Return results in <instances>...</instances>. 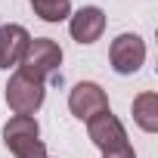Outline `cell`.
<instances>
[{"label": "cell", "mask_w": 158, "mask_h": 158, "mask_svg": "<svg viewBox=\"0 0 158 158\" xmlns=\"http://www.w3.org/2000/svg\"><path fill=\"white\" fill-rule=\"evenodd\" d=\"M133 121L146 130V133H155L158 130V93L146 90L133 99Z\"/></svg>", "instance_id": "9"}, {"label": "cell", "mask_w": 158, "mask_h": 158, "mask_svg": "<svg viewBox=\"0 0 158 158\" xmlns=\"http://www.w3.org/2000/svg\"><path fill=\"white\" fill-rule=\"evenodd\" d=\"M102 158H136V152L130 149V143H124V146H115V149H106V152H102Z\"/></svg>", "instance_id": "11"}, {"label": "cell", "mask_w": 158, "mask_h": 158, "mask_svg": "<svg viewBox=\"0 0 158 158\" xmlns=\"http://www.w3.org/2000/svg\"><path fill=\"white\" fill-rule=\"evenodd\" d=\"M59 65H62V50L50 37H34L19 59V71H25L34 81H47L50 74H56Z\"/></svg>", "instance_id": "2"}, {"label": "cell", "mask_w": 158, "mask_h": 158, "mask_svg": "<svg viewBox=\"0 0 158 158\" xmlns=\"http://www.w3.org/2000/svg\"><path fill=\"white\" fill-rule=\"evenodd\" d=\"M68 109L74 118H81V121H90L102 112H109V96L99 84L93 81H81V84H74L71 93H68Z\"/></svg>", "instance_id": "4"}, {"label": "cell", "mask_w": 158, "mask_h": 158, "mask_svg": "<svg viewBox=\"0 0 158 158\" xmlns=\"http://www.w3.org/2000/svg\"><path fill=\"white\" fill-rule=\"evenodd\" d=\"M68 31H71V37L77 44H93L106 31V13L99 6H81L68 19Z\"/></svg>", "instance_id": "7"}, {"label": "cell", "mask_w": 158, "mask_h": 158, "mask_svg": "<svg viewBox=\"0 0 158 158\" xmlns=\"http://www.w3.org/2000/svg\"><path fill=\"white\" fill-rule=\"evenodd\" d=\"M109 59L118 74H133L146 62V40L139 34H118L109 47Z\"/></svg>", "instance_id": "5"}, {"label": "cell", "mask_w": 158, "mask_h": 158, "mask_svg": "<svg viewBox=\"0 0 158 158\" xmlns=\"http://www.w3.org/2000/svg\"><path fill=\"white\" fill-rule=\"evenodd\" d=\"M87 133H90V143H93L99 152L127 143V130H124V124L112 115V109L102 112V115H96V118H90V121H87Z\"/></svg>", "instance_id": "6"}, {"label": "cell", "mask_w": 158, "mask_h": 158, "mask_svg": "<svg viewBox=\"0 0 158 158\" xmlns=\"http://www.w3.org/2000/svg\"><path fill=\"white\" fill-rule=\"evenodd\" d=\"M31 34L22 25H0V68H10L19 65L22 53L28 50Z\"/></svg>", "instance_id": "8"}, {"label": "cell", "mask_w": 158, "mask_h": 158, "mask_svg": "<svg viewBox=\"0 0 158 158\" xmlns=\"http://www.w3.org/2000/svg\"><path fill=\"white\" fill-rule=\"evenodd\" d=\"M3 143L16 158H47L40 127H37V121L31 115H13L3 124Z\"/></svg>", "instance_id": "1"}, {"label": "cell", "mask_w": 158, "mask_h": 158, "mask_svg": "<svg viewBox=\"0 0 158 158\" xmlns=\"http://www.w3.org/2000/svg\"><path fill=\"white\" fill-rule=\"evenodd\" d=\"M28 3L44 22H62L71 16V0H28Z\"/></svg>", "instance_id": "10"}, {"label": "cell", "mask_w": 158, "mask_h": 158, "mask_svg": "<svg viewBox=\"0 0 158 158\" xmlns=\"http://www.w3.org/2000/svg\"><path fill=\"white\" fill-rule=\"evenodd\" d=\"M44 96H47V84L28 77L25 71H16L6 84V106L16 115H34L44 106Z\"/></svg>", "instance_id": "3"}]
</instances>
